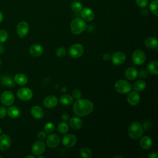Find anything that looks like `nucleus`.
Returning a JSON list of instances; mask_svg holds the SVG:
<instances>
[{
    "mask_svg": "<svg viewBox=\"0 0 158 158\" xmlns=\"http://www.w3.org/2000/svg\"><path fill=\"white\" fill-rule=\"evenodd\" d=\"M7 113L8 115L12 118H16L19 117L20 112L18 107L15 106H10L7 109Z\"/></svg>",
    "mask_w": 158,
    "mask_h": 158,
    "instance_id": "25",
    "label": "nucleus"
},
{
    "mask_svg": "<svg viewBox=\"0 0 158 158\" xmlns=\"http://www.w3.org/2000/svg\"><path fill=\"white\" fill-rule=\"evenodd\" d=\"M112 63L116 65H120L123 64L126 60V56L125 53L118 51L115 52L111 57Z\"/></svg>",
    "mask_w": 158,
    "mask_h": 158,
    "instance_id": "12",
    "label": "nucleus"
},
{
    "mask_svg": "<svg viewBox=\"0 0 158 158\" xmlns=\"http://www.w3.org/2000/svg\"><path fill=\"white\" fill-rule=\"evenodd\" d=\"M139 77L141 78H145L148 77V72L145 70H142L139 73Z\"/></svg>",
    "mask_w": 158,
    "mask_h": 158,
    "instance_id": "42",
    "label": "nucleus"
},
{
    "mask_svg": "<svg viewBox=\"0 0 158 158\" xmlns=\"http://www.w3.org/2000/svg\"><path fill=\"white\" fill-rule=\"evenodd\" d=\"M46 150V144L42 141H37L33 144L31 151L36 156L42 154Z\"/></svg>",
    "mask_w": 158,
    "mask_h": 158,
    "instance_id": "9",
    "label": "nucleus"
},
{
    "mask_svg": "<svg viewBox=\"0 0 158 158\" xmlns=\"http://www.w3.org/2000/svg\"><path fill=\"white\" fill-rule=\"evenodd\" d=\"M37 136H38V138L40 139V140H44L46 138V134L45 133L44 131H41L38 133Z\"/></svg>",
    "mask_w": 158,
    "mask_h": 158,
    "instance_id": "40",
    "label": "nucleus"
},
{
    "mask_svg": "<svg viewBox=\"0 0 158 158\" xmlns=\"http://www.w3.org/2000/svg\"><path fill=\"white\" fill-rule=\"evenodd\" d=\"M139 144L142 149L148 150L151 148L152 144V141L149 136H144L141 138L139 141Z\"/></svg>",
    "mask_w": 158,
    "mask_h": 158,
    "instance_id": "20",
    "label": "nucleus"
},
{
    "mask_svg": "<svg viewBox=\"0 0 158 158\" xmlns=\"http://www.w3.org/2000/svg\"><path fill=\"white\" fill-rule=\"evenodd\" d=\"M157 4H158V1L157 0H154L149 4V9H150V10L156 16H157V15H158Z\"/></svg>",
    "mask_w": 158,
    "mask_h": 158,
    "instance_id": "32",
    "label": "nucleus"
},
{
    "mask_svg": "<svg viewBox=\"0 0 158 158\" xmlns=\"http://www.w3.org/2000/svg\"><path fill=\"white\" fill-rule=\"evenodd\" d=\"M136 3L139 7L143 8L147 6L148 4V0H136Z\"/></svg>",
    "mask_w": 158,
    "mask_h": 158,
    "instance_id": "37",
    "label": "nucleus"
},
{
    "mask_svg": "<svg viewBox=\"0 0 158 158\" xmlns=\"http://www.w3.org/2000/svg\"><path fill=\"white\" fill-rule=\"evenodd\" d=\"M146 47L150 49H155L158 46V41L157 38L154 37H149L145 41Z\"/></svg>",
    "mask_w": 158,
    "mask_h": 158,
    "instance_id": "27",
    "label": "nucleus"
},
{
    "mask_svg": "<svg viewBox=\"0 0 158 158\" xmlns=\"http://www.w3.org/2000/svg\"><path fill=\"white\" fill-rule=\"evenodd\" d=\"M115 89L119 93L126 94L131 89V84L127 80H119L116 81L114 85Z\"/></svg>",
    "mask_w": 158,
    "mask_h": 158,
    "instance_id": "4",
    "label": "nucleus"
},
{
    "mask_svg": "<svg viewBox=\"0 0 158 158\" xmlns=\"http://www.w3.org/2000/svg\"><path fill=\"white\" fill-rule=\"evenodd\" d=\"M1 60L0 59V65H1Z\"/></svg>",
    "mask_w": 158,
    "mask_h": 158,
    "instance_id": "50",
    "label": "nucleus"
},
{
    "mask_svg": "<svg viewBox=\"0 0 158 158\" xmlns=\"http://www.w3.org/2000/svg\"><path fill=\"white\" fill-rule=\"evenodd\" d=\"M81 93L79 89H75L72 91V97L74 98L75 99H80L81 98Z\"/></svg>",
    "mask_w": 158,
    "mask_h": 158,
    "instance_id": "38",
    "label": "nucleus"
},
{
    "mask_svg": "<svg viewBox=\"0 0 158 158\" xmlns=\"http://www.w3.org/2000/svg\"><path fill=\"white\" fill-rule=\"evenodd\" d=\"M70 116L69 114L65 113V114H63L62 115V118L64 120H67L69 118Z\"/></svg>",
    "mask_w": 158,
    "mask_h": 158,
    "instance_id": "45",
    "label": "nucleus"
},
{
    "mask_svg": "<svg viewBox=\"0 0 158 158\" xmlns=\"http://www.w3.org/2000/svg\"><path fill=\"white\" fill-rule=\"evenodd\" d=\"M81 16L84 20L86 21H92L94 18V12L88 7H85L81 10L80 12Z\"/></svg>",
    "mask_w": 158,
    "mask_h": 158,
    "instance_id": "16",
    "label": "nucleus"
},
{
    "mask_svg": "<svg viewBox=\"0 0 158 158\" xmlns=\"http://www.w3.org/2000/svg\"><path fill=\"white\" fill-rule=\"evenodd\" d=\"M0 158H1V156H0Z\"/></svg>",
    "mask_w": 158,
    "mask_h": 158,
    "instance_id": "51",
    "label": "nucleus"
},
{
    "mask_svg": "<svg viewBox=\"0 0 158 158\" xmlns=\"http://www.w3.org/2000/svg\"><path fill=\"white\" fill-rule=\"evenodd\" d=\"M58 103V99L54 95H49L46 96L43 100V105L45 107L51 109L57 106Z\"/></svg>",
    "mask_w": 158,
    "mask_h": 158,
    "instance_id": "14",
    "label": "nucleus"
},
{
    "mask_svg": "<svg viewBox=\"0 0 158 158\" xmlns=\"http://www.w3.org/2000/svg\"><path fill=\"white\" fill-rule=\"evenodd\" d=\"M158 157V153L157 152H152L148 156L149 158H157Z\"/></svg>",
    "mask_w": 158,
    "mask_h": 158,
    "instance_id": "43",
    "label": "nucleus"
},
{
    "mask_svg": "<svg viewBox=\"0 0 158 158\" xmlns=\"http://www.w3.org/2000/svg\"><path fill=\"white\" fill-rule=\"evenodd\" d=\"M7 114V109L4 107H0V118H2L6 117Z\"/></svg>",
    "mask_w": 158,
    "mask_h": 158,
    "instance_id": "39",
    "label": "nucleus"
},
{
    "mask_svg": "<svg viewBox=\"0 0 158 158\" xmlns=\"http://www.w3.org/2000/svg\"><path fill=\"white\" fill-rule=\"evenodd\" d=\"M1 133H2V129L0 127V135H1Z\"/></svg>",
    "mask_w": 158,
    "mask_h": 158,
    "instance_id": "49",
    "label": "nucleus"
},
{
    "mask_svg": "<svg viewBox=\"0 0 158 158\" xmlns=\"http://www.w3.org/2000/svg\"><path fill=\"white\" fill-rule=\"evenodd\" d=\"M143 131L144 129L141 123L138 122H134L130 125L128 128V135L131 138L138 139L142 136Z\"/></svg>",
    "mask_w": 158,
    "mask_h": 158,
    "instance_id": "2",
    "label": "nucleus"
},
{
    "mask_svg": "<svg viewBox=\"0 0 158 158\" xmlns=\"http://www.w3.org/2000/svg\"><path fill=\"white\" fill-rule=\"evenodd\" d=\"M86 23L85 21L81 18L77 17L72 20L70 23V30L74 35H79L85 30Z\"/></svg>",
    "mask_w": 158,
    "mask_h": 158,
    "instance_id": "3",
    "label": "nucleus"
},
{
    "mask_svg": "<svg viewBox=\"0 0 158 158\" xmlns=\"http://www.w3.org/2000/svg\"><path fill=\"white\" fill-rule=\"evenodd\" d=\"M84 52L83 46L79 43L72 45L69 49V54L70 56L73 58H78L80 57Z\"/></svg>",
    "mask_w": 158,
    "mask_h": 158,
    "instance_id": "5",
    "label": "nucleus"
},
{
    "mask_svg": "<svg viewBox=\"0 0 158 158\" xmlns=\"http://www.w3.org/2000/svg\"><path fill=\"white\" fill-rule=\"evenodd\" d=\"M146 86V83L144 80H139L136 81L133 85V88L135 91H141L145 89Z\"/></svg>",
    "mask_w": 158,
    "mask_h": 158,
    "instance_id": "29",
    "label": "nucleus"
},
{
    "mask_svg": "<svg viewBox=\"0 0 158 158\" xmlns=\"http://www.w3.org/2000/svg\"><path fill=\"white\" fill-rule=\"evenodd\" d=\"M140 100V96L137 92L133 91L128 94L127 96V102L131 106H136Z\"/></svg>",
    "mask_w": 158,
    "mask_h": 158,
    "instance_id": "17",
    "label": "nucleus"
},
{
    "mask_svg": "<svg viewBox=\"0 0 158 158\" xmlns=\"http://www.w3.org/2000/svg\"><path fill=\"white\" fill-rule=\"evenodd\" d=\"M71 9L73 11L75 12H80L81 10L83 9V6L80 2L75 1L71 4Z\"/></svg>",
    "mask_w": 158,
    "mask_h": 158,
    "instance_id": "33",
    "label": "nucleus"
},
{
    "mask_svg": "<svg viewBox=\"0 0 158 158\" xmlns=\"http://www.w3.org/2000/svg\"><path fill=\"white\" fill-rule=\"evenodd\" d=\"M11 144V139L9 136L2 134L0 136V150H7Z\"/></svg>",
    "mask_w": 158,
    "mask_h": 158,
    "instance_id": "15",
    "label": "nucleus"
},
{
    "mask_svg": "<svg viewBox=\"0 0 158 158\" xmlns=\"http://www.w3.org/2000/svg\"><path fill=\"white\" fill-rule=\"evenodd\" d=\"M147 69L151 74L157 75L158 74V62L156 60L151 61L147 65Z\"/></svg>",
    "mask_w": 158,
    "mask_h": 158,
    "instance_id": "24",
    "label": "nucleus"
},
{
    "mask_svg": "<svg viewBox=\"0 0 158 158\" xmlns=\"http://www.w3.org/2000/svg\"><path fill=\"white\" fill-rule=\"evenodd\" d=\"M0 99L1 103L6 106H9L12 105L15 100L14 95L10 91H5L2 92Z\"/></svg>",
    "mask_w": 158,
    "mask_h": 158,
    "instance_id": "6",
    "label": "nucleus"
},
{
    "mask_svg": "<svg viewBox=\"0 0 158 158\" xmlns=\"http://www.w3.org/2000/svg\"><path fill=\"white\" fill-rule=\"evenodd\" d=\"M69 125L67 123L63 122L60 123L58 125L57 131L60 134H64V133H66L69 131Z\"/></svg>",
    "mask_w": 158,
    "mask_h": 158,
    "instance_id": "31",
    "label": "nucleus"
},
{
    "mask_svg": "<svg viewBox=\"0 0 158 158\" xmlns=\"http://www.w3.org/2000/svg\"><path fill=\"white\" fill-rule=\"evenodd\" d=\"M5 51V48L2 44H0V54H2Z\"/></svg>",
    "mask_w": 158,
    "mask_h": 158,
    "instance_id": "46",
    "label": "nucleus"
},
{
    "mask_svg": "<svg viewBox=\"0 0 158 158\" xmlns=\"http://www.w3.org/2000/svg\"><path fill=\"white\" fill-rule=\"evenodd\" d=\"M0 83L7 87H14L15 86V81L11 76L9 75H4L0 78Z\"/></svg>",
    "mask_w": 158,
    "mask_h": 158,
    "instance_id": "19",
    "label": "nucleus"
},
{
    "mask_svg": "<svg viewBox=\"0 0 158 158\" xmlns=\"http://www.w3.org/2000/svg\"><path fill=\"white\" fill-rule=\"evenodd\" d=\"M59 101L62 105L69 106L73 101V98L69 94H63L60 96Z\"/></svg>",
    "mask_w": 158,
    "mask_h": 158,
    "instance_id": "28",
    "label": "nucleus"
},
{
    "mask_svg": "<svg viewBox=\"0 0 158 158\" xmlns=\"http://www.w3.org/2000/svg\"><path fill=\"white\" fill-rule=\"evenodd\" d=\"M8 32L6 30H0V43L5 42L8 38Z\"/></svg>",
    "mask_w": 158,
    "mask_h": 158,
    "instance_id": "34",
    "label": "nucleus"
},
{
    "mask_svg": "<svg viewBox=\"0 0 158 158\" xmlns=\"http://www.w3.org/2000/svg\"><path fill=\"white\" fill-rule=\"evenodd\" d=\"M132 60L136 65L143 64L146 60L145 53L141 49L135 50L132 54Z\"/></svg>",
    "mask_w": 158,
    "mask_h": 158,
    "instance_id": "7",
    "label": "nucleus"
},
{
    "mask_svg": "<svg viewBox=\"0 0 158 158\" xmlns=\"http://www.w3.org/2000/svg\"><path fill=\"white\" fill-rule=\"evenodd\" d=\"M66 54V50L63 47H60L58 48L57 51H56V55L57 57H62L65 56Z\"/></svg>",
    "mask_w": 158,
    "mask_h": 158,
    "instance_id": "36",
    "label": "nucleus"
},
{
    "mask_svg": "<svg viewBox=\"0 0 158 158\" xmlns=\"http://www.w3.org/2000/svg\"><path fill=\"white\" fill-rule=\"evenodd\" d=\"M80 154L82 157L90 158L92 156V152L89 148L83 147L80 149Z\"/></svg>",
    "mask_w": 158,
    "mask_h": 158,
    "instance_id": "30",
    "label": "nucleus"
},
{
    "mask_svg": "<svg viewBox=\"0 0 158 158\" xmlns=\"http://www.w3.org/2000/svg\"><path fill=\"white\" fill-rule=\"evenodd\" d=\"M29 51L31 56L34 57H38L42 54L43 48L39 44H34L30 47Z\"/></svg>",
    "mask_w": 158,
    "mask_h": 158,
    "instance_id": "21",
    "label": "nucleus"
},
{
    "mask_svg": "<svg viewBox=\"0 0 158 158\" xmlns=\"http://www.w3.org/2000/svg\"><path fill=\"white\" fill-rule=\"evenodd\" d=\"M77 141L76 136L72 134H67L63 137L62 144L67 148H72L76 144Z\"/></svg>",
    "mask_w": 158,
    "mask_h": 158,
    "instance_id": "13",
    "label": "nucleus"
},
{
    "mask_svg": "<svg viewBox=\"0 0 158 158\" xmlns=\"http://www.w3.org/2000/svg\"><path fill=\"white\" fill-rule=\"evenodd\" d=\"M31 114L33 117L36 119L42 118L44 115L43 109L38 106H34L31 108Z\"/></svg>",
    "mask_w": 158,
    "mask_h": 158,
    "instance_id": "18",
    "label": "nucleus"
},
{
    "mask_svg": "<svg viewBox=\"0 0 158 158\" xmlns=\"http://www.w3.org/2000/svg\"><path fill=\"white\" fill-rule=\"evenodd\" d=\"M17 96L22 101H28L32 98L33 92L28 88H22L17 91Z\"/></svg>",
    "mask_w": 158,
    "mask_h": 158,
    "instance_id": "8",
    "label": "nucleus"
},
{
    "mask_svg": "<svg viewBox=\"0 0 158 158\" xmlns=\"http://www.w3.org/2000/svg\"><path fill=\"white\" fill-rule=\"evenodd\" d=\"M69 125L72 128L75 130H79L82 127L83 122L78 117H72L70 119Z\"/></svg>",
    "mask_w": 158,
    "mask_h": 158,
    "instance_id": "23",
    "label": "nucleus"
},
{
    "mask_svg": "<svg viewBox=\"0 0 158 158\" xmlns=\"http://www.w3.org/2000/svg\"><path fill=\"white\" fill-rule=\"evenodd\" d=\"M44 128L46 132L52 133L55 129V126L52 122H48L44 125Z\"/></svg>",
    "mask_w": 158,
    "mask_h": 158,
    "instance_id": "35",
    "label": "nucleus"
},
{
    "mask_svg": "<svg viewBox=\"0 0 158 158\" xmlns=\"http://www.w3.org/2000/svg\"><path fill=\"white\" fill-rule=\"evenodd\" d=\"M29 31L28 23L25 21H22L19 23L17 26V33L20 38L25 37Z\"/></svg>",
    "mask_w": 158,
    "mask_h": 158,
    "instance_id": "11",
    "label": "nucleus"
},
{
    "mask_svg": "<svg viewBox=\"0 0 158 158\" xmlns=\"http://www.w3.org/2000/svg\"><path fill=\"white\" fill-rule=\"evenodd\" d=\"M60 143V138L56 134H50L46 138V145L50 148H55L58 146Z\"/></svg>",
    "mask_w": 158,
    "mask_h": 158,
    "instance_id": "10",
    "label": "nucleus"
},
{
    "mask_svg": "<svg viewBox=\"0 0 158 158\" xmlns=\"http://www.w3.org/2000/svg\"><path fill=\"white\" fill-rule=\"evenodd\" d=\"M93 102L86 99H77L73 106V111L79 117H85L89 115L93 110Z\"/></svg>",
    "mask_w": 158,
    "mask_h": 158,
    "instance_id": "1",
    "label": "nucleus"
},
{
    "mask_svg": "<svg viewBox=\"0 0 158 158\" xmlns=\"http://www.w3.org/2000/svg\"><path fill=\"white\" fill-rule=\"evenodd\" d=\"M151 122L149 121V120H146L144 123H143V129H144L145 130H148L150 129L151 128Z\"/></svg>",
    "mask_w": 158,
    "mask_h": 158,
    "instance_id": "41",
    "label": "nucleus"
},
{
    "mask_svg": "<svg viewBox=\"0 0 158 158\" xmlns=\"http://www.w3.org/2000/svg\"><path fill=\"white\" fill-rule=\"evenodd\" d=\"M3 20V14L0 11V23H1Z\"/></svg>",
    "mask_w": 158,
    "mask_h": 158,
    "instance_id": "47",
    "label": "nucleus"
},
{
    "mask_svg": "<svg viewBox=\"0 0 158 158\" xmlns=\"http://www.w3.org/2000/svg\"><path fill=\"white\" fill-rule=\"evenodd\" d=\"M111 59V57L110 56L109 54H104L103 56H102V59L104 60H106V61H109Z\"/></svg>",
    "mask_w": 158,
    "mask_h": 158,
    "instance_id": "44",
    "label": "nucleus"
},
{
    "mask_svg": "<svg viewBox=\"0 0 158 158\" xmlns=\"http://www.w3.org/2000/svg\"><path fill=\"white\" fill-rule=\"evenodd\" d=\"M15 83L19 85H24L27 83V77L22 73H17L15 75L14 78Z\"/></svg>",
    "mask_w": 158,
    "mask_h": 158,
    "instance_id": "26",
    "label": "nucleus"
},
{
    "mask_svg": "<svg viewBox=\"0 0 158 158\" xmlns=\"http://www.w3.org/2000/svg\"><path fill=\"white\" fill-rule=\"evenodd\" d=\"M138 75V70L135 67H129L126 69L125 72V77L127 79L130 80H135Z\"/></svg>",
    "mask_w": 158,
    "mask_h": 158,
    "instance_id": "22",
    "label": "nucleus"
},
{
    "mask_svg": "<svg viewBox=\"0 0 158 158\" xmlns=\"http://www.w3.org/2000/svg\"><path fill=\"white\" fill-rule=\"evenodd\" d=\"M35 156L33 155H28L25 156V158H34Z\"/></svg>",
    "mask_w": 158,
    "mask_h": 158,
    "instance_id": "48",
    "label": "nucleus"
}]
</instances>
